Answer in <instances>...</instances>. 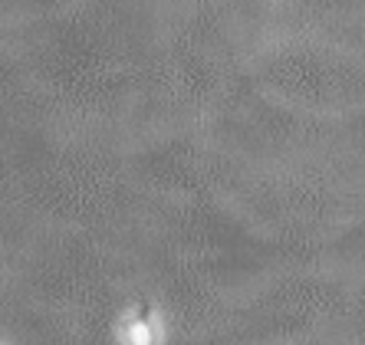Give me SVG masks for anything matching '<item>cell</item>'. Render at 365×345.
Instances as JSON below:
<instances>
[{"label": "cell", "instance_id": "1", "mask_svg": "<svg viewBox=\"0 0 365 345\" xmlns=\"http://www.w3.org/2000/svg\"><path fill=\"white\" fill-rule=\"evenodd\" d=\"M115 345H168V326L155 306H125L112 322Z\"/></svg>", "mask_w": 365, "mask_h": 345}, {"label": "cell", "instance_id": "2", "mask_svg": "<svg viewBox=\"0 0 365 345\" xmlns=\"http://www.w3.org/2000/svg\"><path fill=\"white\" fill-rule=\"evenodd\" d=\"M0 345H10V342H7V339H0Z\"/></svg>", "mask_w": 365, "mask_h": 345}]
</instances>
